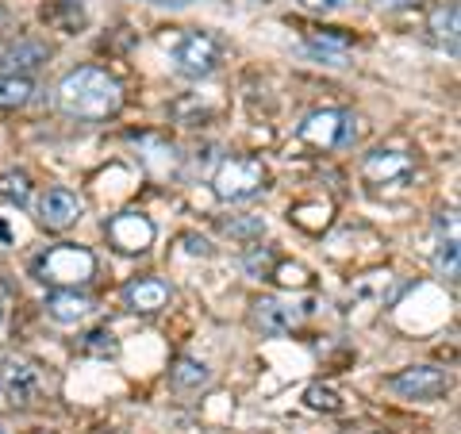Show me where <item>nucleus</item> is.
Listing matches in <instances>:
<instances>
[{"label":"nucleus","mask_w":461,"mask_h":434,"mask_svg":"<svg viewBox=\"0 0 461 434\" xmlns=\"http://www.w3.org/2000/svg\"><path fill=\"white\" fill-rule=\"evenodd\" d=\"M58 108L69 120H81V123H96V120H108L123 108V89L108 69L100 66H77L69 69L58 85Z\"/></svg>","instance_id":"f257e3e1"},{"label":"nucleus","mask_w":461,"mask_h":434,"mask_svg":"<svg viewBox=\"0 0 461 434\" xmlns=\"http://www.w3.org/2000/svg\"><path fill=\"white\" fill-rule=\"evenodd\" d=\"M93 273H96V254L77 242L54 246V250H47L35 262V277L50 288H77L85 281H93Z\"/></svg>","instance_id":"f03ea898"},{"label":"nucleus","mask_w":461,"mask_h":434,"mask_svg":"<svg viewBox=\"0 0 461 434\" xmlns=\"http://www.w3.org/2000/svg\"><path fill=\"white\" fill-rule=\"evenodd\" d=\"M162 47L169 50L177 74L185 77H212L220 69V42L204 32H169L162 35Z\"/></svg>","instance_id":"7ed1b4c3"},{"label":"nucleus","mask_w":461,"mask_h":434,"mask_svg":"<svg viewBox=\"0 0 461 434\" xmlns=\"http://www.w3.org/2000/svg\"><path fill=\"white\" fill-rule=\"evenodd\" d=\"M266 185H269V169L258 162V158H223L212 177L215 196L227 200V204L254 200L258 193H266Z\"/></svg>","instance_id":"20e7f679"},{"label":"nucleus","mask_w":461,"mask_h":434,"mask_svg":"<svg viewBox=\"0 0 461 434\" xmlns=\"http://www.w3.org/2000/svg\"><path fill=\"white\" fill-rule=\"evenodd\" d=\"M296 139L315 150H346V147H354V139H357V120L342 108L312 112L308 120L296 127Z\"/></svg>","instance_id":"39448f33"},{"label":"nucleus","mask_w":461,"mask_h":434,"mask_svg":"<svg viewBox=\"0 0 461 434\" xmlns=\"http://www.w3.org/2000/svg\"><path fill=\"white\" fill-rule=\"evenodd\" d=\"M388 393H396L403 400H438L450 393V377L435 366H411V369H400L384 381Z\"/></svg>","instance_id":"423d86ee"},{"label":"nucleus","mask_w":461,"mask_h":434,"mask_svg":"<svg viewBox=\"0 0 461 434\" xmlns=\"http://www.w3.org/2000/svg\"><path fill=\"white\" fill-rule=\"evenodd\" d=\"M108 239L112 246L120 254H147L150 246H154V235H158V227L150 215H142V212H120V215H112L108 220Z\"/></svg>","instance_id":"0eeeda50"},{"label":"nucleus","mask_w":461,"mask_h":434,"mask_svg":"<svg viewBox=\"0 0 461 434\" xmlns=\"http://www.w3.org/2000/svg\"><path fill=\"white\" fill-rule=\"evenodd\" d=\"M39 393V373L32 361H23L16 354H5L0 357V400L8 408H27Z\"/></svg>","instance_id":"6e6552de"},{"label":"nucleus","mask_w":461,"mask_h":434,"mask_svg":"<svg viewBox=\"0 0 461 434\" xmlns=\"http://www.w3.org/2000/svg\"><path fill=\"white\" fill-rule=\"evenodd\" d=\"M304 312H312V303L304 308H296V303L288 300H277V296H262L254 300V327L262 330V335H288V330H296L300 320H304Z\"/></svg>","instance_id":"1a4fd4ad"},{"label":"nucleus","mask_w":461,"mask_h":434,"mask_svg":"<svg viewBox=\"0 0 461 434\" xmlns=\"http://www.w3.org/2000/svg\"><path fill=\"white\" fill-rule=\"evenodd\" d=\"M81 212H85V204L77 200V193H69V189H47L35 204L39 227H47V231H69L81 220Z\"/></svg>","instance_id":"9d476101"},{"label":"nucleus","mask_w":461,"mask_h":434,"mask_svg":"<svg viewBox=\"0 0 461 434\" xmlns=\"http://www.w3.org/2000/svg\"><path fill=\"white\" fill-rule=\"evenodd\" d=\"M415 173V162L403 150H369L362 162V177L369 185H403Z\"/></svg>","instance_id":"9b49d317"},{"label":"nucleus","mask_w":461,"mask_h":434,"mask_svg":"<svg viewBox=\"0 0 461 434\" xmlns=\"http://www.w3.org/2000/svg\"><path fill=\"white\" fill-rule=\"evenodd\" d=\"M93 312H96V303L85 293H77V288H54L47 296V315L62 327H77V323L89 320Z\"/></svg>","instance_id":"f8f14e48"},{"label":"nucleus","mask_w":461,"mask_h":434,"mask_svg":"<svg viewBox=\"0 0 461 434\" xmlns=\"http://www.w3.org/2000/svg\"><path fill=\"white\" fill-rule=\"evenodd\" d=\"M169 285L162 277H135L131 285H123V303L131 312L139 315H154V312H162L166 303H169Z\"/></svg>","instance_id":"ddd939ff"},{"label":"nucleus","mask_w":461,"mask_h":434,"mask_svg":"<svg viewBox=\"0 0 461 434\" xmlns=\"http://www.w3.org/2000/svg\"><path fill=\"white\" fill-rule=\"evenodd\" d=\"M50 58V47L39 39H16L8 47H0V66L5 74H27V69H39Z\"/></svg>","instance_id":"4468645a"},{"label":"nucleus","mask_w":461,"mask_h":434,"mask_svg":"<svg viewBox=\"0 0 461 434\" xmlns=\"http://www.w3.org/2000/svg\"><path fill=\"white\" fill-rule=\"evenodd\" d=\"M169 381H173V388H181V393H196V388H204L212 381V369L200 357H177L169 369Z\"/></svg>","instance_id":"2eb2a0df"},{"label":"nucleus","mask_w":461,"mask_h":434,"mask_svg":"<svg viewBox=\"0 0 461 434\" xmlns=\"http://www.w3.org/2000/svg\"><path fill=\"white\" fill-rule=\"evenodd\" d=\"M35 93V81L27 74H0V108L5 112H16L23 108Z\"/></svg>","instance_id":"dca6fc26"},{"label":"nucleus","mask_w":461,"mask_h":434,"mask_svg":"<svg viewBox=\"0 0 461 434\" xmlns=\"http://www.w3.org/2000/svg\"><path fill=\"white\" fill-rule=\"evenodd\" d=\"M430 32L438 42L450 47V54H457V5H438L430 12Z\"/></svg>","instance_id":"f3484780"},{"label":"nucleus","mask_w":461,"mask_h":434,"mask_svg":"<svg viewBox=\"0 0 461 434\" xmlns=\"http://www.w3.org/2000/svg\"><path fill=\"white\" fill-rule=\"evenodd\" d=\"M0 200H5V204L23 208L27 200H32V177H27L23 169H8V173H0Z\"/></svg>","instance_id":"a211bd4d"},{"label":"nucleus","mask_w":461,"mask_h":434,"mask_svg":"<svg viewBox=\"0 0 461 434\" xmlns=\"http://www.w3.org/2000/svg\"><path fill=\"white\" fill-rule=\"evenodd\" d=\"M81 354H89V357H115V354H120V342H115V335L108 327H100V330H89V335L81 339Z\"/></svg>","instance_id":"6ab92c4d"},{"label":"nucleus","mask_w":461,"mask_h":434,"mask_svg":"<svg viewBox=\"0 0 461 434\" xmlns=\"http://www.w3.org/2000/svg\"><path fill=\"white\" fill-rule=\"evenodd\" d=\"M42 20L47 23H62L66 32H77V27L85 23V12L77 0H62V5H54V8H42Z\"/></svg>","instance_id":"aec40b11"},{"label":"nucleus","mask_w":461,"mask_h":434,"mask_svg":"<svg viewBox=\"0 0 461 434\" xmlns=\"http://www.w3.org/2000/svg\"><path fill=\"white\" fill-rule=\"evenodd\" d=\"M304 403L315 411H339L342 408V400L335 388H327V384H308V393H304Z\"/></svg>","instance_id":"412c9836"},{"label":"nucleus","mask_w":461,"mask_h":434,"mask_svg":"<svg viewBox=\"0 0 461 434\" xmlns=\"http://www.w3.org/2000/svg\"><path fill=\"white\" fill-rule=\"evenodd\" d=\"M273 277H277L285 288H308L312 285V273L304 266H293V262H277L273 266Z\"/></svg>","instance_id":"4be33fe9"},{"label":"nucleus","mask_w":461,"mask_h":434,"mask_svg":"<svg viewBox=\"0 0 461 434\" xmlns=\"http://www.w3.org/2000/svg\"><path fill=\"white\" fill-rule=\"evenodd\" d=\"M223 231L230 239H262L266 235V220H258V215L254 220H227Z\"/></svg>","instance_id":"5701e85b"},{"label":"nucleus","mask_w":461,"mask_h":434,"mask_svg":"<svg viewBox=\"0 0 461 434\" xmlns=\"http://www.w3.org/2000/svg\"><path fill=\"white\" fill-rule=\"evenodd\" d=\"M435 262L442 273H450V277H457V235L450 239H438V254H435Z\"/></svg>","instance_id":"b1692460"},{"label":"nucleus","mask_w":461,"mask_h":434,"mask_svg":"<svg viewBox=\"0 0 461 434\" xmlns=\"http://www.w3.org/2000/svg\"><path fill=\"white\" fill-rule=\"evenodd\" d=\"M181 246H185V254H193V258H208L212 254L208 239H200V235H181Z\"/></svg>","instance_id":"393cba45"},{"label":"nucleus","mask_w":461,"mask_h":434,"mask_svg":"<svg viewBox=\"0 0 461 434\" xmlns=\"http://www.w3.org/2000/svg\"><path fill=\"white\" fill-rule=\"evenodd\" d=\"M273 266H277V262H273V254L266 250V246H262V250H254V254L247 258V269H250V273H262V269H269V273H273Z\"/></svg>","instance_id":"a878e982"},{"label":"nucleus","mask_w":461,"mask_h":434,"mask_svg":"<svg viewBox=\"0 0 461 434\" xmlns=\"http://www.w3.org/2000/svg\"><path fill=\"white\" fill-rule=\"evenodd\" d=\"M304 8H312V12H330V8H339L342 0H300Z\"/></svg>","instance_id":"bb28decb"},{"label":"nucleus","mask_w":461,"mask_h":434,"mask_svg":"<svg viewBox=\"0 0 461 434\" xmlns=\"http://www.w3.org/2000/svg\"><path fill=\"white\" fill-rule=\"evenodd\" d=\"M381 8H420L423 0H377Z\"/></svg>","instance_id":"cd10ccee"},{"label":"nucleus","mask_w":461,"mask_h":434,"mask_svg":"<svg viewBox=\"0 0 461 434\" xmlns=\"http://www.w3.org/2000/svg\"><path fill=\"white\" fill-rule=\"evenodd\" d=\"M150 5H162V8H189L193 0H150Z\"/></svg>","instance_id":"c85d7f7f"},{"label":"nucleus","mask_w":461,"mask_h":434,"mask_svg":"<svg viewBox=\"0 0 461 434\" xmlns=\"http://www.w3.org/2000/svg\"><path fill=\"white\" fill-rule=\"evenodd\" d=\"M8 23H12V16H8L5 8H0V32H8Z\"/></svg>","instance_id":"c756f323"},{"label":"nucleus","mask_w":461,"mask_h":434,"mask_svg":"<svg viewBox=\"0 0 461 434\" xmlns=\"http://www.w3.org/2000/svg\"><path fill=\"white\" fill-rule=\"evenodd\" d=\"M0 320H5V312H0Z\"/></svg>","instance_id":"7c9ffc66"},{"label":"nucleus","mask_w":461,"mask_h":434,"mask_svg":"<svg viewBox=\"0 0 461 434\" xmlns=\"http://www.w3.org/2000/svg\"><path fill=\"white\" fill-rule=\"evenodd\" d=\"M262 5H269V0H262Z\"/></svg>","instance_id":"2f4dec72"},{"label":"nucleus","mask_w":461,"mask_h":434,"mask_svg":"<svg viewBox=\"0 0 461 434\" xmlns=\"http://www.w3.org/2000/svg\"><path fill=\"white\" fill-rule=\"evenodd\" d=\"M0 434H5V430H0Z\"/></svg>","instance_id":"473e14b6"}]
</instances>
